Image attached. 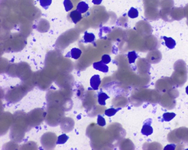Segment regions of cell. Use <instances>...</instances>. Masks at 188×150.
<instances>
[{"label": "cell", "mask_w": 188, "mask_h": 150, "mask_svg": "<svg viewBox=\"0 0 188 150\" xmlns=\"http://www.w3.org/2000/svg\"><path fill=\"white\" fill-rule=\"evenodd\" d=\"M170 16L173 21L180 20L185 17L184 9L182 8H171Z\"/></svg>", "instance_id": "1"}, {"label": "cell", "mask_w": 188, "mask_h": 150, "mask_svg": "<svg viewBox=\"0 0 188 150\" xmlns=\"http://www.w3.org/2000/svg\"><path fill=\"white\" fill-rule=\"evenodd\" d=\"M171 8H163L160 11V15L163 20L166 22L173 21L170 16V11Z\"/></svg>", "instance_id": "2"}, {"label": "cell", "mask_w": 188, "mask_h": 150, "mask_svg": "<svg viewBox=\"0 0 188 150\" xmlns=\"http://www.w3.org/2000/svg\"><path fill=\"white\" fill-rule=\"evenodd\" d=\"M93 67L94 69L102 72L106 73L108 71V66L101 61L94 63L93 64Z\"/></svg>", "instance_id": "3"}, {"label": "cell", "mask_w": 188, "mask_h": 150, "mask_svg": "<svg viewBox=\"0 0 188 150\" xmlns=\"http://www.w3.org/2000/svg\"><path fill=\"white\" fill-rule=\"evenodd\" d=\"M90 85L92 88L94 90L98 89L99 86L101 83V80L99 75H94L92 77L90 81Z\"/></svg>", "instance_id": "4"}, {"label": "cell", "mask_w": 188, "mask_h": 150, "mask_svg": "<svg viewBox=\"0 0 188 150\" xmlns=\"http://www.w3.org/2000/svg\"><path fill=\"white\" fill-rule=\"evenodd\" d=\"M151 121H149V122L146 123L143 126L142 130V133L143 135L149 136L153 133V128L151 125Z\"/></svg>", "instance_id": "5"}, {"label": "cell", "mask_w": 188, "mask_h": 150, "mask_svg": "<svg viewBox=\"0 0 188 150\" xmlns=\"http://www.w3.org/2000/svg\"><path fill=\"white\" fill-rule=\"evenodd\" d=\"M70 18L74 24H77L82 19V16L81 13L77 10L71 11L70 13Z\"/></svg>", "instance_id": "6"}, {"label": "cell", "mask_w": 188, "mask_h": 150, "mask_svg": "<svg viewBox=\"0 0 188 150\" xmlns=\"http://www.w3.org/2000/svg\"><path fill=\"white\" fill-rule=\"evenodd\" d=\"M163 39L165 41V44L166 46L170 49H173L175 48L176 45L175 41L171 38H168L166 36L163 37Z\"/></svg>", "instance_id": "7"}, {"label": "cell", "mask_w": 188, "mask_h": 150, "mask_svg": "<svg viewBox=\"0 0 188 150\" xmlns=\"http://www.w3.org/2000/svg\"><path fill=\"white\" fill-rule=\"evenodd\" d=\"M89 8L88 4L85 2H81L79 3L77 6V10L81 13H84L88 11Z\"/></svg>", "instance_id": "8"}, {"label": "cell", "mask_w": 188, "mask_h": 150, "mask_svg": "<svg viewBox=\"0 0 188 150\" xmlns=\"http://www.w3.org/2000/svg\"><path fill=\"white\" fill-rule=\"evenodd\" d=\"M82 51L79 48H74L70 51V56L75 60L78 59L81 56Z\"/></svg>", "instance_id": "9"}, {"label": "cell", "mask_w": 188, "mask_h": 150, "mask_svg": "<svg viewBox=\"0 0 188 150\" xmlns=\"http://www.w3.org/2000/svg\"><path fill=\"white\" fill-rule=\"evenodd\" d=\"M84 42L91 43L95 40V36L94 34L92 33H88L86 31L84 32Z\"/></svg>", "instance_id": "10"}, {"label": "cell", "mask_w": 188, "mask_h": 150, "mask_svg": "<svg viewBox=\"0 0 188 150\" xmlns=\"http://www.w3.org/2000/svg\"><path fill=\"white\" fill-rule=\"evenodd\" d=\"M109 98L107 94L105 93L101 92L98 94V102L101 105H106L105 101L106 100Z\"/></svg>", "instance_id": "11"}, {"label": "cell", "mask_w": 188, "mask_h": 150, "mask_svg": "<svg viewBox=\"0 0 188 150\" xmlns=\"http://www.w3.org/2000/svg\"><path fill=\"white\" fill-rule=\"evenodd\" d=\"M153 56L151 57L152 61L155 63L158 62L161 60L162 55L161 53L158 50L153 53Z\"/></svg>", "instance_id": "12"}, {"label": "cell", "mask_w": 188, "mask_h": 150, "mask_svg": "<svg viewBox=\"0 0 188 150\" xmlns=\"http://www.w3.org/2000/svg\"><path fill=\"white\" fill-rule=\"evenodd\" d=\"M129 62L130 64L133 63L135 62L136 58L138 57V55L135 51L129 52L127 54Z\"/></svg>", "instance_id": "13"}, {"label": "cell", "mask_w": 188, "mask_h": 150, "mask_svg": "<svg viewBox=\"0 0 188 150\" xmlns=\"http://www.w3.org/2000/svg\"><path fill=\"white\" fill-rule=\"evenodd\" d=\"M128 15L130 18H137L139 15V12L137 10L134 8H130V11L128 12Z\"/></svg>", "instance_id": "14"}, {"label": "cell", "mask_w": 188, "mask_h": 150, "mask_svg": "<svg viewBox=\"0 0 188 150\" xmlns=\"http://www.w3.org/2000/svg\"><path fill=\"white\" fill-rule=\"evenodd\" d=\"M176 114L174 113L166 112L163 114V120L165 121H169L175 117Z\"/></svg>", "instance_id": "15"}, {"label": "cell", "mask_w": 188, "mask_h": 150, "mask_svg": "<svg viewBox=\"0 0 188 150\" xmlns=\"http://www.w3.org/2000/svg\"><path fill=\"white\" fill-rule=\"evenodd\" d=\"M63 4L65 11L67 12L70 11L73 8V4L70 0H64Z\"/></svg>", "instance_id": "16"}, {"label": "cell", "mask_w": 188, "mask_h": 150, "mask_svg": "<svg viewBox=\"0 0 188 150\" xmlns=\"http://www.w3.org/2000/svg\"><path fill=\"white\" fill-rule=\"evenodd\" d=\"M39 2L41 6L46 9L51 5L52 0H39Z\"/></svg>", "instance_id": "17"}, {"label": "cell", "mask_w": 188, "mask_h": 150, "mask_svg": "<svg viewBox=\"0 0 188 150\" xmlns=\"http://www.w3.org/2000/svg\"><path fill=\"white\" fill-rule=\"evenodd\" d=\"M120 108L115 109L114 108H110L106 110L105 111V114L108 116H111L114 115L120 109Z\"/></svg>", "instance_id": "18"}, {"label": "cell", "mask_w": 188, "mask_h": 150, "mask_svg": "<svg viewBox=\"0 0 188 150\" xmlns=\"http://www.w3.org/2000/svg\"><path fill=\"white\" fill-rule=\"evenodd\" d=\"M101 61L105 64H108L111 61V57L107 54H104L102 57Z\"/></svg>", "instance_id": "19"}, {"label": "cell", "mask_w": 188, "mask_h": 150, "mask_svg": "<svg viewBox=\"0 0 188 150\" xmlns=\"http://www.w3.org/2000/svg\"><path fill=\"white\" fill-rule=\"evenodd\" d=\"M97 123L101 126H104L106 124L105 120L102 116L100 115H99L98 116Z\"/></svg>", "instance_id": "20"}, {"label": "cell", "mask_w": 188, "mask_h": 150, "mask_svg": "<svg viewBox=\"0 0 188 150\" xmlns=\"http://www.w3.org/2000/svg\"><path fill=\"white\" fill-rule=\"evenodd\" d=\"M176 146L174 144H171L166 146L164 149V150H174Z\"/></svg>", "instance_id": "21"}, {"label": "cell", "mask_w": 188, "mask_h": 150, "mask_svg": "<svg viewBox=\"0 0 188 150\" xmlns=\"http://www.w3.org/2000/svg\"><path fill=\"white\" fill-rule=\"evenodd\" d=\"M184 9L185 17L187 18V24L188 26V6Z\"/></svg>", "instance_id": "22"}, {"label": "cell", "mask_w": 188, "mask_h": 150, "mask_svg": "<svg viewBox=\"0 0 188 150\" xmlns=\"http://www.w3.org/2000/svg\"><path fill=\"white\" fill-rule=\"evenodd\" d=\"M102 1L103 0H92V2L94 5H99L101 3Z\"/></svg>", "instance_id": "23"}, {"label": "cell", "mask_w": 188, "mask_h": 150, "mask_svg": "<svg viewBox=\"0 0 188 150\" xmlns=\"http://www.w3.org/2000/svg\"><path fill=\"white\" fill-rule=\"evenodd\" d=\"M186 93L187 94V95H188V86L187 87H186Z\"/></svg>", "instance_id": "24"}]
</instances>
